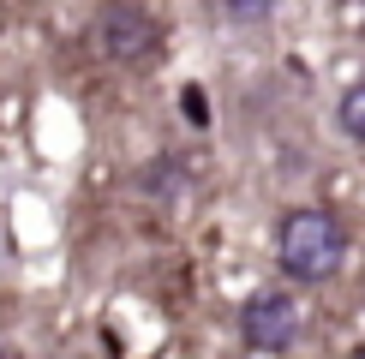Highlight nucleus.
<instances>
[{"label":"nucleus","instance_id":"7ed1b4c3","mask_svg":"<svg viewBox=\"0 0 365 359\" xmlns=\"http://www.w3.org/2000/svg\"><path fill=\"white\" fill-rule=\"evenodd\" d=\"M240 341L257 353H287L299 341V306L287 293H252L246 306H240Z\"/></svg>","mask_w":365,"mask_h":359},{"label":"nucleus","instance_id":"f257e3e1","mask_svg":"<svg viewBox=\"0 0 365 359\" xmlns=\"http://www.w3.org/2000/svg\"><path fill=\"white\" fill-rule=\"evenodd\" d=\"M276 251H282L287 276L324 281V276H336L341 258H347V234H341L336 216H324V209H287L282 234H276Z\"/></svg>","mask_w":365,"mask_h":359},{"label":"nucleus","instance_id":"f03ea898","mask_svg":"<svg viewBox=\"0 0 365 359\" xmlns=\"http://www.w3.org/2000/svg\"><path fill=\"white\" fill-rule=\"evenodd\" d=\"M90 30H96V48L108 60H120V66H144L162 48V19L144 6H102Z\"/></svg>","mask_w":365,"mask_h":359},{"label":"nucleus","instance_id":"6e6552de","mask_svg":"<svg viewBox=\"0 0 365 359\" xmlns=\"http://www.w3.org/2000/svg\"><path fill=\"white\" fill-rule=\"evenodd\" d=\"M0 359H6V341H0Z\"/></svg>","mask_w":365,"mask_h":359},{"label":"nucleus","instance_id":"39448f33","mask_svg":"<svg viewBox=\"0 0 365 359\" xmlns=\"http://www.w3.org/2000/svg\"><path fill=\"white\" fill-rule=\"evenodd\" d=\"M336 120H341V132H347L354 144H365V78L341 90V102H336Z\"/></svg>","mask_w":365,"mask_h":359},{"label":"nucleus","instance_id":"20e7f679","mask_svg":"<svg viewBox=\"0 0 365 359\" xmlns=\"http://www.w3.org/2000/svg\"><path fill=\"white\" fill-rule=\"evenodd\" d=\"M186 186H192V180H186V168H180L174 156H156V162H144V168H138V192H144V198H156V204H174Z\"/></svg>","mask_w":365,"mask_h":359},{"label":"nucleus","instance_id":"0eeeda50","mask_svg":"<svg viewBox=\"0 0 365 359\" xmlns=\"http://www.w3.org/2000/svg\"><path fill=\"white\" fill-rule=\"evenodd\" d=\"M180 108H186L192 126H210V96L204 90H180Z\"/></svg>","mask_w":365,"mask_h":359},{"label":"nucleus","instance_id":"423d86ee","mask_svg":"<svg viewBox=\"0 0 365 359\" xmlns=\"http://www.w3.org/2000/svg\"><path fill=\"white\" fill-rule=\"evenodd\" d=\"M222 24H269L276 19V6H269V0H222Z\"/></svg>","mask_w":365,"mask_h":359}]
</instances>
